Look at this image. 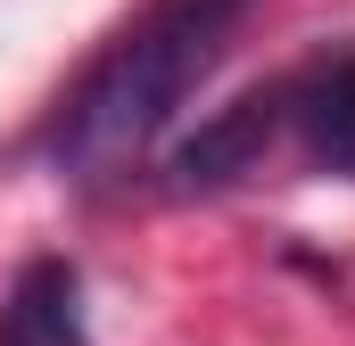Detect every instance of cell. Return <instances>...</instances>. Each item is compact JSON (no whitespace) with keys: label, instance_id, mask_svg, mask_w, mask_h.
I'll return each mask as SVG.
<instances>
[{"label":"cell","instance_id":"1","mask_svg":"<svg viewBox=\"0 0 355 346\" xmlns=\"http://www.w3.org/2000/svg\"><path fill=\"white\" fill-rule=\"evenodd\" d=\"M265 0H149L99 58L83 66V83L58 99L42 157L58 181L75 190H116L166 149V132L182 124V107L198 99V83L232 58V33L257 17Z\"/></svg>","mask_w":355,"mask_h":346},{"label":"cell","instance_id":"2","mask_svg":"<svg viewBox=\"0 0 355 346\" xmlns=\"http://www.w3.org/2000/svg\"><path fill=\"white\" fill-rule=\"evenodd\" d=\"M281 140H297L314 173L355 181V50H331L281 83Z\"/></svg>","mask_w":355,"mask_h":346},{"label":"cell","instance_id":"3","mask_svg":"<svg viewBox=\"0 0 355 346\" xmlns=\"http://www.w3.org/2000/svg\"><path fill=\"white\" fill-rule=\"evenodd\" d=\"M272 140H281V83L257 91V99H240V107H223L190 140H174L166 173H174V190H223V181H248V173L265 165Z\"/></svg>","mask_w":355,"mask_h":346},{"label":"cell","instance_id":"4","mask_svg":"<svg viewBox=\"0 0 355 346\" xmlns=\"http://www.w3.org/2000/svg\"><path fill=\"white\" fill-rule=\"evenodd\" d=\"M0 346H91L83 272L67 256H33L0 297Z\"/></svg>","mask_w":355,"mask_h":346}]
</instances>
